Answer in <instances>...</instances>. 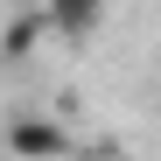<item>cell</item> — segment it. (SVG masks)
<instances>
[{
	"mask_svg": "<svg viewBox=\"0 0 161 161\" xmlns=\"http://www.w3.org/2000/svg\"><path fill=\"white\" fill-rule=\"evenodd\" d=\"M7 154H14V161H70V154H77V140H70L56 119L14 112V119H7Z\"/></svg>",
	"mask_w": 161,
	"mask_h": 161,
	"instance_id": "cell-1",
	"label": "cell"
},
{
	"mask_svg": "<svg viewBox=\"0 0 161 161\" xmlns=\"http://www.w3.org/2000/svg\"><path fill=\"white\" fill-rule=\"evenodd\" d=\"M42 14H49L56 42H91L98 21H105V0H42Z\"/></svg>",
	"mask_w": 161,
	"mask_h": 161,
	"instance_id": "cell-2",
	"label": "cell"
},
{
	"mask_svg": "<svg viewBox=\"0 0 161 161\" xmlns=\"http://www.w3.org/2000/svg\"><path fill=\"white\" fill-rule=\"evenodd\" d=\"M42 35H49V14H42V7H28V14H14L7 28H0V49H7V56H35Z\"/></svg>",
	"mask_w": 161,
	"mask_h": 161,
	"instance_id": "cell-3",
	"label": "cell"
},
{
	"mask_svg": "<svg viewBox=\"0 0 161 161\" xmlns=\"http://www.w3.org/2000/svg\"><path fill=\"white\" fill-rule=\"evenodd\" d=\"M70 161H112V154H105V147H84V154H70Z\"/></svg>",
	"mask_w": 161,
	"mask_h": 161,
	"instance_id": "cell-4",
	"label": "cell"
}]
</instances>
